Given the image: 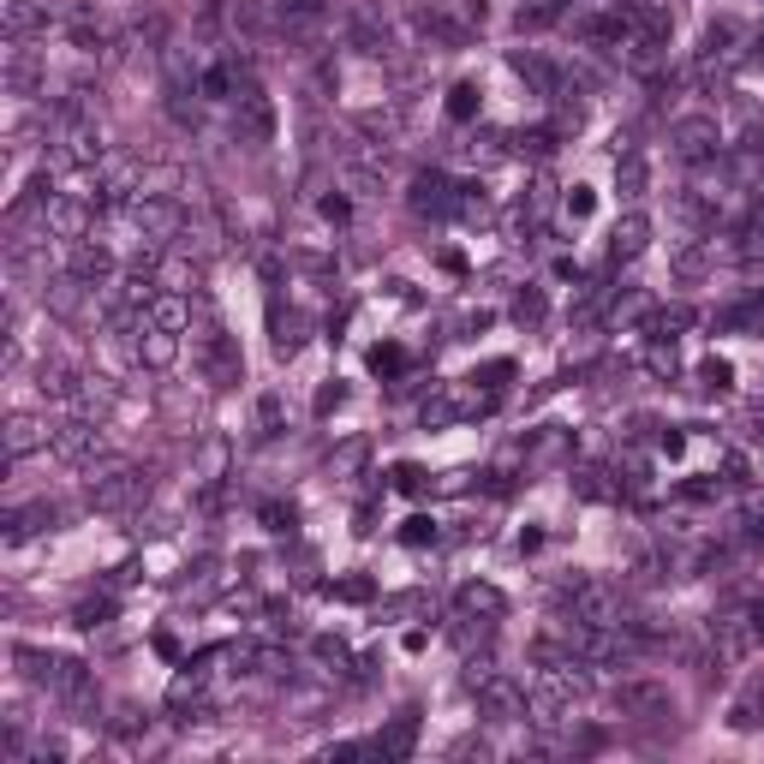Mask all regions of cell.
Returning a JSON list of instances; mask_svg holds the SVG:
<instances>
[{"instance_id":"1","label":"cell","mask_w":764,"mask_h":764,"mask_svg":"<svg viewBox=\"0 0 764 764\" xmlns=\"http://www.w3.org/2000/svg\"><path fill=\"white\" fill-rule=\"evenodd\" d=\"M144 496H150V478L138 473V466H126V460H108V466H96L91 484H84V502L102 508V513H120V508H138Z\"/></svg>"},{"instance_id":"2","label":"cell","mask_w":764,"mask_h":764,"mask_svg":"<svg viewBox=\"0 0 764 764\" xmlns=\"http://www.w3.org/2000/svg\"><path fill=\"white\" fill-rule=\"evenodd\" d=\"M131 222H138V233L150 245H173V240H185V210H180V198H168V191H144V198H131Z\"/></svg>"},{"instance_id":"3","label":"cell","mask_w":764,"mask_h":764,"mask_svg":"<svg viewBox=\"0 0 764 764\" xmlns=\"http://www.w3.org/2000/svg\"><path fill=\"white\" fill-rule=\"evenodd\" d=\"M233 138L263 150V144H275V102L257 91L252 78L240 84V96H233Z\"/></svg>"},{"instance_id":"4","label":"cell","mask_w":764,"mask_h":764,"mask_svg":"<svg viewBox=\"0 0 764 764\" xmlns=\"http://www.w3.org/2000/svg\"><path fill=\"white\" fill-rule=\"evenodd\" d=\"M615 711L634 717V723H669V717H675V693L664 681H622V687H615Z\"/></svg>"},{"instance_id":"5","label":"cell","mask_w":764,"mask_h":764,"mask_svg":"<svg viewBox=\"0 0 764 764\" xmlns=\"http://www.w3.org/2000/svg\"><path fill=\"white\" fill-rule=\"evenodd\" d=\"M478 711L490 717V723H526V717H532V693H526L520 681H508V675H484Z\"/></svg>"},{"instance_id":"6","label":"cell","mask_w":764,"mask_h":764,"mask_svg":"<svg viewBox=\"0 0 764 764\" xmlns=\"http://www.w3.org/2000/svg\"><path fill=\"white\" fill-rule=\"evenodd\" d=\"M669 144H675L681 161H711L723 150V126H717L711 114H681V120L669 126Z\"/></svg>"},{"instance_id":"7","label":"cell","mask_w":764,"mask_h":764,"mask_svg":"<svg viewBox=\"0 0 764 764\" xmlns=\"http://www.w3.org/2000/svg\"><path fill=\"white\" fill-rule=\"evenodd\" d=\"M198 364H203V376H210L215 389H233V382L245 376L240 347H233V335H222V329H203L198 335Z\"/></svg>"},{"instance_id":"8","label":"cell","mask_w":764,"mask_h":764,"mask_svg":"<svg viewBox=\"0 0 764 764\" xmlns=\"http://www.w3.org/2000/svg\"><path fill=\"white\" fill-rule=\"evenodd\" d=\"M42 227H49L54 240L78 245L84 233H91V198H78V191H54L49 210H42Z\"/></svg>"},{"instance_id":"9","label":"cell","mask_w":764,"mask_h":764,"mask_svg":"<svg viewBox=\"0 0 764 764\" xmlns=\"http://www.w3.org/2000/svg\"><path fill=\"white\" fill-rule=\"evenodd\" d=\"M138 364H150V371H173L180 364V329H161V322H138Z\"/></svg>"},{"instance_id":"10","label":"cell","mask_w":764,"mask_h":764,"mask_svg":"<svg viewBox=\"0 0 764 764\" xmlns=\"http://www.w3.org/2000/svg\"><path fill=\"white\" fill-rule=\"evenodd\" d=\"M61 144H66V161H78V168H96L102 156H108V144H102V131L91 120H78V114H61Z\"/></svg>"},{"instance_id":"11","label":"cell","mask_w":764,"mask_h":764,"mask_svg":"<svg viewBox=\"0 0 764 764\" xmlns=\"http://www.w3.org/2000/svg\"><path fill=\"white\" fill-rule=\"evenodd\" d=\"M54 454L61 460H91V454H102V424H91V418H66V424H54Z\"/></svg>"},{"instance_id":"12","label":"cell","mask_w":764,"mask_h":764,"mask_svg":"<svg viewBox=\"0 0 764 764\" xmlns=\"http://www.w3.org/2000/svg\"><path fill=\"white\" fill-rule=\"evenodd\" d=\"M36 448H54V424L36 418V413H12L7 418V454L24 460V454H36Z\"/></svg>"},{"instance_id":"13","label":"cell","mask_w":764,"mask_h":764,"mask_svg":"<svg viewBox=\"0 0 764 764\" xmlns=\"http://www.w3.org/2000/svg\"><path fill=\"white\" fill-rule=\"evenodd\" d=\"M66 275H78L84 287H102L114 275V257H108V245H91V240H78V245H66Z\"/></svg>"},{"instance_id":"14","label":"cell","mask_w":764,"mask_h":764,"mask_svg":"<svg viewBox=\"0 0 764 764\" xmlns=\"http://www.w3.org/2000/svg\"><path fill=\"white\" fill-rule=\"evenodd\" d=\"M645 245H651V222H645L639 210H627L622 222H615V233H609V257L634 263V257H645Z\"/></svg>"},{"instance_id":"15","label":"cell","mask_w":764,"mask_h":764,"mask_svg":"<svg viewBox=\"0 0 764 764\" xmlns=\"http://www.w3.org/2000/svg\"><path fill=\"white\" fill-rule=\"evenodd\" d=\"M406 203H413L418 215H436V222L460 210V198H454V185H448V180H436V173H418V180H413V198H406Z\"/></svg>"},{"instance_id":"16","label":"cell","mask_w":764,"mask_h":764,"mask_svg":"<svg viewBox=\"0 0 764 764\" xmlns=\"http://www.w3.org/2000/svg\"><path fill=\"white\" fill-rule=\"evenodd\" d=\"M729 729H734V734H758V729H764V675H753V681L734 693V704H729Z\"/></svg>"},{"instance_id":"17","label":"cell","mask_w":764,"mask_h":764,"mask_svg":"<svg viewBox=\"0 0 764 764\" xmlns=\"http://www.w3.org/2000/svg\"><path fill=\"white\" fill-rule=\"evenodd\" d=\"M275 12L293 36H317L322 19H329V0H275Z\"/></svg>"},{"instance_id":"18","label":"cell","mask_w":764,"mask_h":764,"mask_svg":"<svg viewBox=\"0 0 764 764\" xmlns=\"http://www.w3.org/2000/svg\"><path fill=\"white\" fill-rule=\"evenodd\" d=\"M352 49H364V54H389V49H394L389 24H382L371 7H359V12H352Z\"/></svg>"},{"instance_id":"19","label":"cell","mask_w":764,"mask_h":764,"mask_svg":"<svg viewBox=\"0 0 764 764\" xmlns=\"http://www.w3.org/2000/svg\"><path fill=\"white\" fill-rule=\"evenodd\" d=\"M460 609L473 615V622H502V609H508V597L496 592V585H460Z\"/></svg>"},{"instance_id":"20","label":"cell","mask_w":764,"mask_h":764,"mask_svg":"<svg viewBox=\"0 0 764 764\" xmlns=\"http://www.w3.org/2000/svg\"><path fill=\"white\" fill-rule=\"evenodd\" d=\"M413 741H418V711H401L389 723V734H376V753L382 758H406V753H413Z\"/></svg>"},{"instance_id":"21","label":"cell","mask_w":764,"mask_h":764,"mask_svg":"<svg viewBox=\"0 0 764 764\" xmlns=\"http://www.w3.org/2000/svg\"><path fill=\"white\" fill-rule=\"evenodd\" d=\"M42 394H49L54 406H78L84 401V382L66 371V364H42V382H36Z\"/></svg>"},{"instance_id":"22","label":"cell","mask_w":764,"mask_h":764,"mask_svg":"<svg viewBox=\"0 0 764 764\" xmlns=\"http://www.w3.org/2000/svg\"><path fill=\"white\" fill-rule=\"evenodd\" d=\"M84 293H91V287H84L78 275H61L54 287H42V305H49L54 317H78L84 311Z\"/></svg>"},{"instance_id":"23","label":"cell","mask_w":764,"mask_h":764,"mask_svg":"<svg viewBox=\"0 0 764 764\" xmlns=\"http://www.w3.org/2000/svg\"><path fill=\"white\" fill-rule=\"evenodd\" d=\"M508 66L520 72V78L532 84L538 96H555V66H550V61H538L532 49H513V54H508Z\"/></svg>"},{"instance_id":"24","label":"cell","mask_w":764,"mask_h":764,"mask_svg":"<svg viewBox=\"0 0 764 764\" xmlns=\"http://www.w3.org/2000/svg\"><path fill=\"white\" fill-rule=\"evenodd\" d=\"M198 293H156L150 299V322H161V329H185V317L198 311Z\"/></svg>"},{"instance_id":"25","label":"cell","mask_w":764,"mask_h":764,"mask_svg":"<svg viewBox=\"0 0 764 764\" xmlns=\"http://www.w3.org/2000/svg\"><path fill=\"white\" fill-rule=\"evenodd\" d=\"M645 180H651V173H645V161H639L634 150L615 156V191H622L627 203H639V198H645Z\"/></svg>"},{"instance_id":"26","label":"cell","mask_w":764,"mask_h":764,"mask_svg":"<svg viewBox=\"0 0 764 764\" xmlns=\"http://www.w3.org/2000/svg\"><path fill=\"white\" fill-rule=\"evenodd\" d=\"M7 84H12V96L36 91V54L24 49V42H12V54H7Z\"/></svg>"},{"instance_id":"27","label":"cell","mask_w":764,"mask_h":764,"mask_svg":"<svg viewBox=\"0 0 764 764\" xmlns=\"http://www.w3.org/2000/svg\"><path fill=\"white\" fill-rule=\"evenodd\" d=\"M42 526H54V508H12L7 513V543H24V538H36Z\"/></svg>"},{"instance_id":"28","label":"cell","mask_w":764,"mask_h":764,"mask_svg":"<svg viewBox=\"0 0 764 764\" xmlns=\"http://www.w3.org/2000/svg\"><path fill=\"white\" fill-rule=\"evenodd\" d=\"M269 322H275V352H282V359H293V352H299V341H305V317H299V311H282V305H275Z\"/></svg>"},{"instance_id":"29","label":"cell","mask_w":764,"mask_h":764,"mask_svg":"<svg viewBox=\"0 0 764 764\" xmlns=\"http://www.w3.org/2000/svg\"><path fill=\"white\" fill-rule=\"evenodd\" d=\"M669 269H675V282H704V275H711V252H704V245H681V252L669 257Z\"/></svg>"},{"instance_id":"30","label":"cell","mask_w":764,"mask_h":764,"mask_svg":"<svg viewBox=\"0 0 764 764\" xmlns=\"http://www.w3.org/2000/svg\"><path fill=\"white\" fill-rule=\"evenodd\" d=\"M364 454H371V443H364V436H352V443H341V448L329 454V473L335 478H352L364 466Z\"/></svg>"},{"instance_id":"31","label":"cell","mask_w":764,"mask_h":764,"mask_svg":"<svg viewBox=\"0 0 764 764\" xmlns=\"http://www.w3.org/2000/svg\"><path fill=\"white\" fill-rule=\"evenodd\" d=\"M36 24H42V7H31V0H12V7H7V36L12 42H24Z\"/></svg>"},{"instance_id":"32","label":"cell","mask_w":764,"mask_h":764,"mask_svg":"<svg viewBox=\"0 0 764 764\" xmlns=\"http://www.w3.org/2000/svg\"><path fill=\"white\" fill-rule=\"evenodd\" d=\"M567 484H573V496H585V502H609V484H604V473H597V466H580V473H573Z\"/></svg>"},{"instance_id":"33","label":"cell","mask_w":764,"mask_h":764,"mask_svg":"<svg viewBox=\"0 0 764 764\" xmlns=\"http://www.w3.org/2000/svg\"><path fill=\"white\" fill-rule=\"evenodd\" d=\"M729 382H734L729 359H704V364H699V394H723Z\"/></svg>"},{"instance_id":"34","label":"cell","mask_w":764,"mask_h":764,"mask_svg":"<svg viewBox=\"0 0 764 764\" xmlns=\"http://www.w3.org/2000/svg\"><path fill=\"white\" fill-rule=\"evenodd\" d=\"M513 322H526V329H538V322H543V293L538 287H526L520 299H513Z\"/></svg>"},{"instance_id":"35","label":"cell","mask_w":764,"mask_h":764,"mask_svg":"<svg viewBox=\"0 0 764 764\" xmlns=\"http://www.w3.org/2000/svg\"><path fill=\"white\" fill-rule=\"evenodd\" d=\"M448 114H454V120H473V114H478V84H454Z\"/></svg>"},{"instance_id":"36","label":"cell","mask_w":764,"mask_h":764,"mask_svg":"<svg viewBox=\"0 0 764 764\" xmlns=\"http://www.w3.org/2000/svg\"><path fill=\"white\" fill-rule=\"evenodd\" d=\"M394 490H401V496H424V490H431V478H424L418 466H401V473H394Z\"/></svg>"},{"instance_id":"37","label":"cell","mask_w":764,"mask_h":764,"mask_svg":"<svg viewBox=\"0 0 764 764\" xmlns=\"http://www.w3.org/2000/svg\"><path fill=\"white\" fill-rule=\"evenodd\" d=\"M257 418H263V436L282 431V394H263V401H257Z\"/></svg>"},{"instance_id":"38","label":"cell","mask_w":764,"mask_h":764,"mask_svg":"<svg viewBox=\"0 0 764 764\" xmlns=\"http://www.w3.org/2000/svg\"><path fill=\"white\" fill-rule=\"evenodd\" d=\"M108 615H114V604H108V597H96V604H78V627H102V622H108Z\"/></svg>"},{"instance_id":"39","label":"cell","mask_w":764,"mask_h":764,"mask_svg":"<svg viewBox=\"0 0 764 764\" xmlns=\"http://www.w3.org/2000/svg\"><path fill=\"white\" fill-rule=\"evenodd\" d=\"M293 520H299V513L282 508V502H269V508H263V526H269V532H293Z\"/></svg>"},{"instance_id":"40","label":"cell","mask_w":764,"mask_h":764,"mask_svg":"<svg viewBox=\"0 0 764 764\" xmlns=\"http://www.w3.org/2000/svg\"><path fill=\"white\" fill-rule=\"evenodd\" d=\"M567 215H573V222H585V215H592V191H585V185L567 191Z\"/></svg>"},{"instance_id":"41","label":"cell","mask_w":764,"mask_h":764,"mask_svg":"<svg viewBox=\"0 0 764 764\" xmlns=\"http://www.w3.org/2000/svg\"><path fill=\"white\" fill-rule=\"evenodd\" d=\"M335 597H347V604H364V597H371V585L364 580H341V585H329Z\"/></svg>"},{"instance_id":"42","label":"cell","mask_w":764,"mask_h":764,"mask_svg":"<svg viewBox=\"0 0 764 764\" xmlns=\"http://www.w3.org/2000/svg\"><path fill=\"white\" fill-rule=\"evenodd\" d=\"M341 401H347V389H341V382H329V389L317 394V413L329 418V413H335V406H341Z\"/></svg>"},{"instance_id":"43","label":"cell","mask_w":764,"mask_h":764,"mask_svg":"<svg viewBox=\"0 0 764 764\" xmlns=\"http://www.w3.org/2000/svg\"><path fill=\"white\" fill-rule=\"evenodd\" d=\"M317 657H322V664H335V669H341V664H347V645H341V639H317Z\"/></svg>"},{"instance_id":"44","label":"cell","mask_w":764,"mask_h":764,"mask_svg":"<svg viewBox=\"0 0 764 764\" xmlns=\"http://www.w3.org/2000/svg\"><path fill=\"white\" fill-rule=\"evenodd\" d=\"M401 538H406V543H431V538H436V526H431V520H406V532H401Z\"/></svg>"},{"instance_id":"45","label":"cell","mask_w":764,"mask_h":764,"mask_svg":"<svg viewBox=\"0 0 764 764\" xmlns=\"http://www.w3.org/2000/svg\"><path fill=\"white\" fill-rule=\"evenodd\" d=\"M371 364H376V371H401V352H394V347H376Z\"/></svg>"},{"instance_id":"46","label":"cell","mask_w":764,"mask_h":764,"mask_svg":"<svg viewBox=\"0 0 764 764\" xmlns=\"http://www.w3.org/2000/svg\"><path fill=\"white\" fill-rule=\"evenodd\" d=\"M746 627H753V645H764V604L746 609Z\"/></svg>"}]
</instances>
